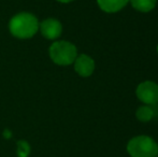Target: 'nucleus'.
<instances>
[{
	"label": "nucleus",
	"instance_id": "7",
	"mask_svg": "<svg viewBox=\"0 0 158 157\" xmlns=\"http://www.w3.org/2000/svg\"><path fill=\"white\" fill-rule=\"evenodd\" d=\"M129 0H97L98 4L104 12L114 13L122 10Z\"/></svg>",
	"mask_w": 158,
	"mask_h": 157
},
{
	"label": "nucleus",
	"instance_id": "5",
	"mask_svg": "<svg viewBox=\"0 0 158 157\" xmlns=\"http://www.w3.org/2000/svg\"><path fill=\"white\" fill-rule=\"evenodd\" d=\"M39 27L41 29L43 37H45L46 39H50V40H54L58 38L61 34V30H63L60 22L55 19H45V21L42 22Z\"/></svg>",
	"mask_w": 158,
	"mask_h": 157
},
{
	"label": "nucleus",
	"instance_id": "12",
	"mask_svg": "<svg viewBox=\"0 0 158 157\" xmlns=\"http://www.w3.org/2000/svg\"><path fill=\"white\" fill-rule=\"evenodd\" d=\"M157 157H158V156H157Z\"/></svg>",
	"mask_w": 158,
	"mask_h": 157
},
{
	"label": "nucleus",
	"instance_id": "11",
	"mask_svg": "<svg viewBox=\"0 0 158 157\" xmlns=\"http://www.w3.org/2000/svg\"><path fill=\"white\" fill-rule=\"evenodd\" d=\"M57 1L64 2V3H67V2H70V1H72V0H57Z\"/></svg>",
	"mask_w": 158,
	"mask_h": 157
},
{
	"label": "nucleus",
	"instance_id": "1",
	"mask_svg": "<svg viewBox=\"0 0 158 157\" xmlns=\"http://www.w3.org/2000/svg\"><path fill=\"white\" fill-rule=\"evenodd\" d=\"M11 34L19 39L31 38L39 28V23L35 15L30 13H19L13 16L9 24Z\"/></svg>",
	"mask_w": 158,
	"mask_h": 157
},
{
	"label": "nucleus",
	"instance_id": "9",
	"mask_svg": "<svg viewBox=\"0 0 158 157\" xmlns=\"http://www.w3.org/2000/svg\"><path fill=\"white\" fill-rule=\"evenodd\" d=\"M153 116H154V111H153L152 108L148 107V105H142L137 111V118L141 122L151 121Z\"/></svg>",
	"mask_w": 158,
	"mask_h": 157
},
{
	"label": "nucleus",
	"instance_id": "6",
	"mask_svg": "<svg viewBox=\"0 0 158 157\" xmlns=\"http://www.w3.org/2000/svg\"><path fill=\"white\" fill-rule=\"evenodd\" d=\"M74 61V69L81 76H89L94 72L95 63L93 58L87 55H80L77 58H75Z\"/></svg>",
	"mask_w": 158,
	"mask_h": 157
},
{
	"label": "nucleus",
	"instance_id": "4",
	"mask_svg": "<svg viewBox=\"0 0 158 157\" xmlns=\"http://www.w3.org/2000/svg\"><path fill=\"white\" fill-rule=\"evenodd\" d=\"M137 96L142 102L155 105L158 102V85L151 81L143 82L138 86Z\"/></svg>",
	"mask_w": 158,
	"mask_h": 157
},
{
	"label": "nucleus",
	"instance_id": "10",
	"mask_svg": "<svg viewBox=\"0 0 158 157\" xmlns=\"http://www.w3.org/2000/svg\"><path fill=\"white\" fill-rule=\"evenodd\" d=\"M30 153V147L26 141H19L17 142V156L28 157Z\"/></svg>",
	"mask_w": 158,
	"mask_h": 157
},
{
	"label": "nucleus",
	"instance_id": "8",
	"mask_svg": "<svg viewBox=\"0 0 158 157\" xmlns=\"http://www.w3.org/2000/svg\"><path fill=\"white\" fill-rule=\"evenodd\" d=\"M157 0H130L131 6L140 12H150L156 6Z\"/></svg>",
	"mask_w": 158,
	"mask_h": 157
},
{
	"label": "nucleus",
	"instance_id": "3",
	"mask_svg": "<svg viewBox=\"0 0 158 157\" xmlns=\"http://www.w3.org/2000/svg\"><path fill=\"white\" fill-rule=\"evenodd\" d=\"M51 59L60 66H68L77 58V48L68 41H57L50 48Z\"/></svg>",
	"mask_w": 158,
	"mask_h": 157
},
{
	"label": "nucleus",
	"instance_id": "2",
	"mask_svg": "<svg viewBox=\"0 0 158 157\" xmlns=\"http://www.w3.org/2000/svg\"><path fill=\"white\" fill-rule=\"evenodd\" d=\"M127 151L132 157H156L158 145L150 137L139 136L129 141Z\"/></svg>",
	"mask_w": 158,
	"mask_h": 157
}]
</instances>
